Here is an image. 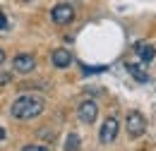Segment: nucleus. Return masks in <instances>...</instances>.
<instances>
[{
  "instance_id": "1a4fd4ad",
  "label": "nucleus",
  "mask_w": 156,
  "mask_h": 151,
  "mask_svg": "<svg viewBox=\"0 0 156 151\" xmlns=\"http://www.w3.org/2000/svg\"><path fill=\"white\" fill-rule=\"evenodd\" d=\"M125 70H127V75H132L137 82H142V84H147V82H149V75H147V70H144L142 65L127 62V65H125Z\"/></svg>"
},
{
  "instance_id": "7ed1b4c3",
  "label": "nucleus",
  "mask_w": 156,
  "mask_h": 151,
  "mask_svg": "<svg viewBox=\"0 0 156 151\" xmlns=\"http://www.w3.org/2000/svg\"><path fill=\"white\" fill-rule=\"evenodd\" d=\"M96 115H98V106L91 101V98H87V101H82V103H79V108H77L79 122H84V125H91V122L96 120Z\"/></svg>"
},
{
  "instance_id": "2eb2a0df",
  "label": "nucleus",
  "mask_w": 156,
  "mask_h": 151,
  "mask_svg": "<svg viewBox=\"0 0 156 151\" xmlns=\"http://www.w3.org/2000/svg\"><path fill=\"white\" fill-rule=\"evenodd\" d=\"M2 139H5V130L0 127V142H2Z\"/></svg>"
},
{
  "instance_id": "6e6552de",
  "label": "nucleus",
  "mask_w": 156,
  "mask_h": 151,
  "mask_svg": "<svg viewBox=\"0 0 156 151\" xmlns=\"http://www.w3.org/2000/svg\"><path fill=\"white\" fill-rule=\"evenodd\" d=\"M135 53L142 58V62H151V60H154V55H156V48L151 46V43H144V41H139V43L135 46Z\"/></svg>"
},
{
  "instance_id": "20e7f679",
  "label": "nucleus",
  "mask_w": 156,
  "mask_h": 151,
  "mask_svg": "<svg viewBox=\"0 0 156 151\" xmlns=\"http://www.w3.org/2000/svg\"><path fill=\"white\" fill-rule=\"evenodd\" d=\"M115 137H118V120L115 118H106V122L101 125V132H98V142L111 144V142H115Z\"/></svg>"
},
{
  "instance_id": "4468645a",
  "label": "nucleus",
  "mask_w": 156,
  "mask_h": 151,
  "mask_svg": "<svg viewBox=\"0 0 156 151\" xmlns=\"http://www.w3.org/2000/svg\"><path fill=\"white\" fill-rule=\"evenodd\" d=\"M0 29H7V19H5L2 12H0Z\"/></svg>"
},
{
  "instance_id": "423d86ee",
  "label": "nucleus",
  "mask_w": 156,
  "mask_h": 151,
  "mask_svg": "<svg viewBox=\"0 0 156 151\" xmlns=\"http://www.w3.org/2000/svg\"><path fill=\"white\" fill-rule=\"evenodd\" d=\"M34 67H36V58L34 55H17L12 60V70L15 72H20V75H29V72H34Z\"/></svg>"
},
{
  "instance_id": "9b49d317",
  "label": "nucleus",
  "mask_w": 156,
  "mask_h": 151,
  "mask_svg": "<svg viewBox=\"0 0 156 151\" xmlns=\"http://www.w3.org/2000/svg\"><path fill=\"white\" fill-rule=\"evenodd\" d=\"M108 67L106 65H101V67H84V75H94V72H106Z\"/></svg>"
},
{
  "instance_id": "39448f33",
  "label": "nucleus",
  "mask_w": 156,
  "mask_h": 151,
  "mask_svg": "<svg viewBox=\"0 0 156 151\" xmlns=\"http://www.w3.org/2000/svg\"><path fill=\"white\" fill-rule=\"evenodd\" d=\"M51 17H53L55 24H70V22L75 19V7H72V5H67V2L55 5V7H53V12H51Z\"/></svg>"
},
{
  "instance_id": "0eeeda50",
  "label": "nucleus",
  "mask_w": 156,
  "mask_h": 151,
  "mask_svg": "<svg viewBox=\"0 0 156 151\" xmlns=\"http://www.w3.org/2000/svg\"><path fill=\"white\" fill-rule=\"evenodd\" d=\"M51 58H53V65H55V67H60V70L72 65V55H70V51H65V48H55Z\"/></svg>"
},
{
  "instance_id": "9d476101",
  "label": "nucleus",
  "mask_w": 156,
  "mask_h": 151,
  "mask_svg": "<svg viewBox=\"0 0 156 151\" xmlns=\"http://www.w3.org/2000/svg\"><path fill=\"white\" fill-rule=\"evenodd\" d=\"M77 149H79V137L77 134H70L65 139V151H77Z\"/></svg>"
},
{
  "instance_id": "f03ea898",
  "label": "nucleus",
  "mask_w": 156,
  "mask_h": 151,
  "mask_svg": "<svg viewBox=\"0 0 156 151\" xmlns=\"http://www.w3.org/2000/svg\"><path fill=\"white\" fill-rule=\"evenodd\" d=\"M125 127H127L130 137H142V134L147 132V118L142 113H137V111H132V113H127V118H125Z\"/></svg>"
},
{
  "instance_id": "dca6fc26",
  "label": "nucleus",
  "mask_w": 156,
  "mask_h": 151,
  "mask_svg": "<svg viewBox=\"0 0 156 151\" xmlns=\"http://www.w3.org/2000/svg\"><path fill=\"white\" fill-rule=\"evenodd\" d=\"M2 62H5V53L0 51V65H2Z\"/></svg>"
},
{
  "instance_id": "f8f14e48",
  "label": "nucleus",
  "mask_w": 156,
  "mask_h": 151,
  "mask_svg": "<svg viewBox=\"0 0 156 151\" xmlns=\"http://www.w3.org/2000/svg\"><path fill=\"white\" fill-rule=\"evenodd\" d=\"M22 151H51L48 146H39V144H29V146H24Z\"/></svg>"
},
{
  "instance_id": "f257e3e1",
  "label": "nucleus",
  "mask_w": 156,
  "mask_h": 151,
  "mask_svg": "<svg viewBox=\"0 0 156 151\" xmlns=\"http://www.w3.org/2000/svg\"><path fill=\"white\" fill-rule=\"evenodd\" d=\"M10 113H12V118H17V120H31V118H39V115L43 113V98L31 96V94H24V96H20V98L12 103Z\"/></svg>"
},
{
  "instance_id": "ddd939ff",
  "label": "nucleus",
  "mask_w": 156,
  "mask_h": 151,
  "mask_svg": "<svg viewBox=\"0 0 156 151\" xmlns=\"http://www.w3.org/2000/svg\"><path fill=\"white\" fill-rule=\"evenodd\" d=\"M5 84H10V75H0V86H5Z\"/></svg>"
}]
</instances>
